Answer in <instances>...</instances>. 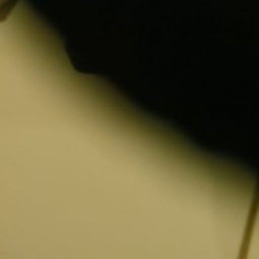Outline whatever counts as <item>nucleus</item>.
<instances>
[]
</instances>
